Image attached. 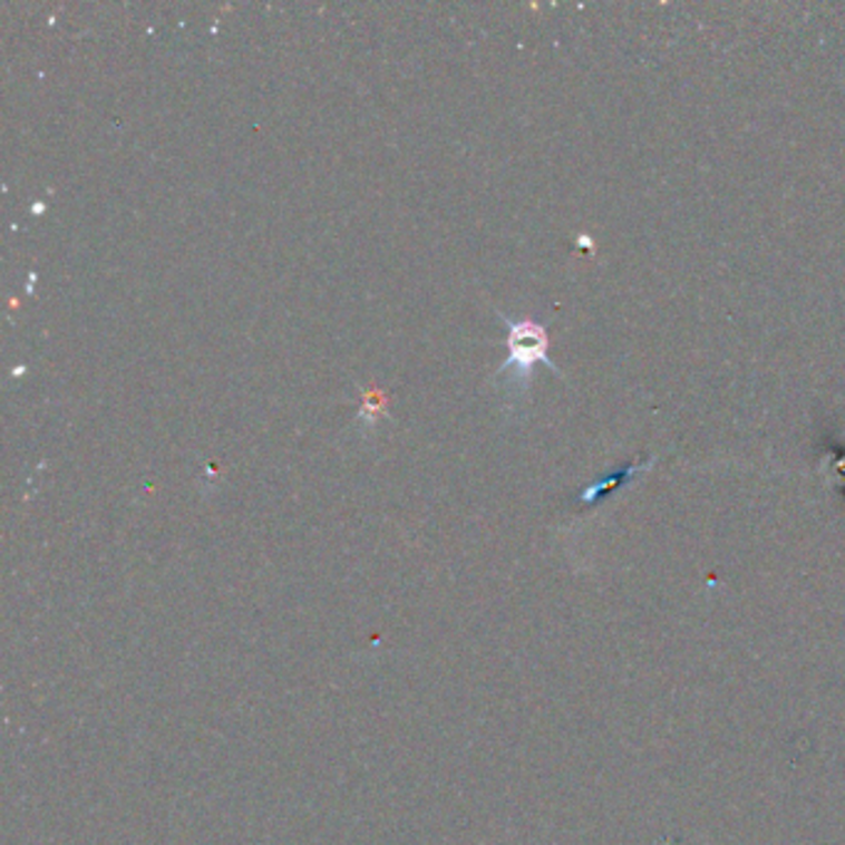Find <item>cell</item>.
Returning a JSON list of instances; mask_svg holds the SVG:
<instances>
[{
    "mask_svg": "<svg viewBox=\"0 0 845 845\" xmlns=\"http://www.w3.org/2000/svg\"><path fill=\"white\" fill-rule=\"evenodd\" d=\"M508 328V358L498 367V377L511 372L508 377V395H526L531 387L533 367L543 362L553 372L561 370L548 360V336L546 328L536 320H514L502 315Z\"/></svg>",
    "mask_w": 845,
    "mask_h": 845,
    "instance_id": "6da1fadb",
    "label": "cell"
}]
</instances>
